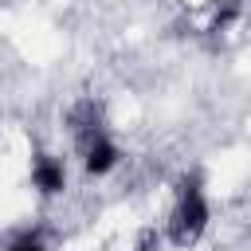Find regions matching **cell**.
<instances>
[{"label":"cell","instance_id":"cell-1","mask_svg":"<svg viewBox=\"0 0 251 251\" xmlns=\"http://www.w3.org/2000/svg\"><path fill=\"white\" fill-rule=\"evenodd\" d=\"M208 227V204H204V192H200V180H184L180 184V200L173 208V220H169V239L176 247H192Z\"/></svg>","mask_w":251,"mask_h":251},{"label":"cell","instance_id":"cell-2","mask_svg":"<svg viewBox=\"0 0 251 251\" xmlns=\"http://www.w3.org/2000/svg\"><path fill=\"white\" fill-rule=\"evenodd\" d=\"M82 165H86V173H94V176H102V173H110L114 165H118V149H114V141L102 133V137H94L86 149H82Z\"/></svg>","mask_w":251,"mask_h":251},{"label":"cell","instance_id":"cell-3","mask_svg":"<svg viewBox=\"0 0 251 251\" xmlns=\"http://www.w3.org/2000/svg\"><path fill=\"white\" fill-rule=\"evenodd\" d=\"M31 180H35V188H39L43 196H55V192H63L67 173H63V165H59L55 157H39L35 169H31Z\"/></svg>","mask_w":251,"mask_h":251},{"label":"cell","instance_id":"cell-4","mask_svg":"<svg viewBox=\"0 0 251 251\" xmlns=\"http://www.w3.org/2000/svg\"><path fill=\"white\" fill-rule=\"evenodd\" d=\"M235 16H239V0H224V4H216V12H212V31H224Z\"/></svg>","mask_w":251,"mask_h":251},{"label":"cell","instance_id":"cell-5","mask_svg":"<svg viewBox=\"0 0 251 251\" xmlns=\"http://www.w3.org/2000/svg\"><path fill=\"white\" fill-rule=\"evenodd\" d=\"M8 251H43V243H39V235H16L12 243H8Z\"/></svg>","mask_w":251,"mask_h":251}]
</instances>
